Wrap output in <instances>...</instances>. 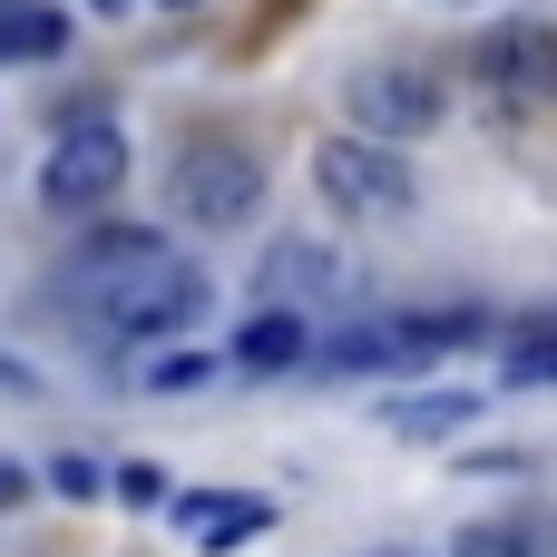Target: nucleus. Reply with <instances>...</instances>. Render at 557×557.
I'll use <instances>...</instances> for the list:
<instances>
[{
	"mask_svg": "<svg viewBox=\"0 0 557 557\" xmlns=\"http://www.w3.org/2000/svg\"><path fill=\"white\" fill-rule=\"evenodd\" d=\"M98 333L108 343H186L206 313H215V274L166 255V264H137V274H108V284H78Z\"/></svg>",
	"mask_w": 557,
	"mask_h": 557,
	"instance_id": "obj_1",
	"label": "nucleus"
},
{
	"mask_svg": "<svg viewBox=\"0 0 557 557\" xmlns=\"http://www.w3.org/2000/svg\"><path fill=\"white\" fill-rule=\"evenodd\" d=\"M166 206H176V225H196V235L255 225V215H264V166H255V147H235V137H186L176 166H166Z\"/></svg>",
	"mask_w": 557,
	"mask_h": 557,
	"instance_id": "obj_2",
	"label": "nucleus"
},
{
	"mask_svg": "<svg viewBox=\"0 0 557 557\" xmlns=\"http://www.w3.org/2000/svg\"><path fill=\"white\" fill-rule=\"evenodd\" d=\"M343 117H352V137L411 147V137H431L450 117V88L421 59H362V69H343Z\"/></svg>",
	"mask_w": 557,
	"mask_h": 557,
	"instance_id": "obj_3",
	"label": "nucleus"
},
{
	"mask_svg": "<svg viewBox=\"0 0 557 557\" xmlns=\"http://www.w3.org/2000/svg\"><path fill=\"white\" fill-rule=\"evenodd\" d=\"M117 186H127V137L108 117H69L59 147H49V166H39V206L49 215H108Z\"/></svg>",
	"mask_w": 557,
	"mask_h": 557,
	"instance_id": "obj_4",
	"label": "nucleus"
},
{
	"mask_svg": "<svg viewBox=\"0 0 557 557\" xmlns=\"http://www.w3.org/2000/svg\"><path fill=\"white\" fill-rule=\"evenodd\" d=\"M313 186H323L343 215H372V225L421 206L411 157H401V147H382V137H323V147H313Z\"/></svg>",
	"mask_w": 557,
	"mask_h": 557,
	"instance_id": "obj_5",
	"label": "nucleus"
},
{
	"mask_svg": "<svg viewBox=\"0 0 557 557\" xmlns=\"http://www.w3.org/2000/svg\"><path fill=\"white\" fill-rule=\"evenodd\" d=\"M470 78L509 108H557V20H490L470 39Z\"/></svg>",
	"mask_w": 557,
	"mask_h": 557,
	"instance_id": "obj_6",
	"label": "nucleus"
},
{
	"mask_svg": "<svg viewBox=\"0 0 557 557\" xmlns=\"http://www.w3.org/2000/svg\"><path fill=\"white\" fill-rule=\"evenodd\" d=\"M225 362H235L245 382L304 372V362H313V313H294V304H264V313H245V323H235V343H225Z\"/></svg>",
	"mask_w": 557,
	"mask_h": 557,
	"instance_id": "obj_7",
	"label": "nucleus"
},
{
	"mask_svg": "<svg viewBox=\"0 0 557 557\" xmlns=\"http://www.w3.org/2000/svg\"><path fill=\"white\" fill-rule=\"evenodd\" d=\"M460 343H490V313H480V304H421V313H392V352H401V372L450 362Z\"/></svg>",
	"mask_w": 557,
	"mask_h": 557,
	"instance_id": "obj_8",
	"label": "nucleus"
},
{
	"mask_svg": "<svg viewBox=\"0 0 557 557\" xmlns=\"http://www.w3.org/2000/svg\"><path fill=\"white\" fill-rule=\"evenodd\" d=\"M176 529L196 539V548H245V539H264L274 529V499H255V490H196V499H176Z\"/></svg>",
	"mask_w": 557,
	"mask_h": 557,
	"instance_id": "obj_9",
	"label": "nucleus"
},
{
	"mask_svg": "<svg viewBox=\"0 0 557 557\" xmlns=\"http://www.w3.org/2000/svg\"><path fill=\"white\" fill-rule=\"evenodd\" d=\"M176 245L157 235V225H88L78 235V255H69V274L78 284H108V274H137V264H166Z\"/></svg>",
	"mask_w": 557,
	"mask_h": 557,
	"instance_id": "obj_10",
	"label": "nucleus"
},
{
	"mask_svg": "<svg viewBox=\"0 0 557 557\" xmlns=\"http://www.w3.org/2000/svg\"><path fill=\"white\" fill-rule=\"evenodd\" d=\"M470 421H480V392H392L382 401L392 441H460Z\"/></svg>",
	"mask_w": 557,
	"mask_h": 557,
	"instance_id": "obj_11",
	"label": "nucleus"
},
{
	"mask_svg": "<svg viewBox=\"0 0 557 557\" xmlns=\"http://www.w3.org/2000/svg\"><path fill=\"white\" fill-rule=\"evenodd\" d=\"M69 49V10L59 0H0V69H39Z\"/></svg>",
	"mask_w": 557,
	"mask_h": 557,
	"instance_id": "obj_12",
	"label": "nucleus"
},
{
	"mask_svg": "<svg viewBox=\"0 0 557 557\" xmlns=\"http://www.w3.org/2000/svg\"><path fill=\"white\" fill-rule=\"evenodd\" d=\"M264 294H343V255L313 245V235H284L274 264H264Z\"/></svg>",
	"mask_w": 557,
	"mask_h": 557,
	"instance_id": "obj_13",
	"label": "nucleus"
},
{
	"mask_svg": "<svg viewBox=\"0 0 557 557\" xmlns=\"http://www.w3.org/2000/svg\"><path fill=\"white\" fill-rule=\"evenodd\" d=\"M450 557H539V529H529V509H509V519H470Z\"/></svg>",
	"mask_w": 557,
	"mask_h": 557,
	"instance_id": "obj_14",
	"label": "nucleus"
},
{
	"mask_svg": "<svg viewBox=\"0 0 557 557\" xmlns=\"http://www.w3.org/2000/svg\"><path fill=\"white\" fill-rule=\"evenodd\" d=\"M509 382H557V333L548 323H529V333L509 343Z\"/></svg>",
	"mask_w": 557,
	"mask_h": 557,
	"instance_id": "obj_15",
	"label": "nucleus"
},
{
	"mask_svg": "<svg viewBox=\"0 0 557 557\" xmlns=\"http://www.w3.org/2000/svg\"><path fill=\"white\" fill-rule=\"evenodd\" d=\"M108 490H117L127 509H176V490H166V470H147V460H127V470H108Z\"/></svg>",
	"mask_w": 557,
	"mask_h": 557,
	"instance_id": "obj_16",
	"label": "nucleus"
},
{
	"mask_svg": "<svg viewBox=\"0 0 557 557\" xmlns=\"http://www.w3.org/2000/svg\"><path fill=\"white\" fill-rule=\"evenodd\" d=\"M206 372H215V352H157L147 362V392H196Z\"/></svg>",
	"mask_w": 557,
	"mask_h": 557,
	"instance_id": "obj_17",
	"label": "nucleus"
},
{
	"mask_svg": "<svg viewBox=\"0 0 557 557\" xmlns=\"http://www.w3.org/2000/svg\"><path fill=\"white\" fill-rule=\"evenodd\" d=\"M49 490H59V499H98V490H108V470L69 450V460H49Z\"/></svg>",
	"mask_w": 557,
	"mask_h": 557,
	"instance_id": "obj_18",
	"label": "nucleus"
},
{
	"mask_svg": "<svg viewBox=\"0 0 557 557\" xmlns=\"http://www.w3.org/2000/svg\"><path fill=\"white\" fill-rule=\"evenodd\" d=\"M0 392H10V401H39V392H49V382H39V372H29V362H20V352H0Z\"/></svg>",
	"mask_w": 557,
	"mask_h": 557,
	"instance_id": "obj_19",
	"label": "nucleus"
},
{
	"mask_svg": "<svg viewBox=\"0 0 557 557\" xmlns=\"http://www.w3.org/2000/svg\"><path fill=\"white\" fill-rule=\"evenodd\" d=\"M29 490H39V480H29V470H20V460H0V509H20V499H29Z\"/></svg>",
	"mask_w": 557,
	"mask_h": 557,
	"instance_id": "obj_20",
	"label": "nucleus"
},
{
	"mask_svg": "<svg viewBox=\"0 0 557 557\" xmlns=\"http://www.w3.org/2000/svg\"><path fill=\"white\" fill-rule=\"evenodd\" d=\"M529 529H539V557H557V499H548V509H529Z\"/></svg>",
	"mask_w": 557,
	"mask_h": 557,
	"instance_id": "obj_21",
	"label": "nucleus"
},
{
	"mask_svg": "<svg viewBox=\"0 0 557 557\" xmlns=\"http://www.w3.org/2000/svg\"><path fill=\"white\" fill-rule=\"evenodd\" d=\"M88 10H98V20H117V10H127V0H88Z\"/></svg>",
	"mask_w": 557,
	"mask_h": 557,
	"instance_id": "obj_22",
	"label": "nucleus"
},
{
	"mask_svg": "<svg viewBox=\"0 0 557 557\" xmlns=\"http://www.w3.org/2000/svg\"><path fill=\"white\" fill-rule=\"evenodd\" d=\"M157 10H196V0H157Z\"/></svg>",
	"mask_w": 557,
	"mask_h": 557,
	"instance_id": "obj_23",
	"label": "nucleus"
}]
</instances>
